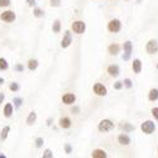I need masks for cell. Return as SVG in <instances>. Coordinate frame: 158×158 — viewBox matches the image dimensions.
I'll return each instance as SVG.
<instances>
[{
    "label": "cell",
    "mask_w": 158,
    "mask_h": 158,
    "mask_svg": "<svg viewBox=\"0 0 158 158\" xmlns=\"http://www.w3.org/2000/svg\"><path fill=\"white\" fill-rule=\"evenodd\" d=\"M156 129H157V127H156V123L153 120H146L140 124V130L147 135L153 134L156 131Z\"/></svg>",
    "instance_id": "6da1fadb"
},
{
    "label": "cell",
    "mask_w": 158,
    "mask_h": 158,
    "mask_svg": "<svg viewBox=\"0 0 158 158\" xmlns=\"http://www.w3.org/2000/svg\"><path fill=\"white\" fill-rule=\"evenodd\" d=\"M0 20L4 22V23H14L17 20V14H15V11H13V10H5L3 13H0Z\"/></svg>",
    "instance_id": "7a4b0ae2"
},
{
    "label": "cell",
    "mask_w": 158,
    "mask_h": 158,
    "mask_svg": "<svg viewBox=\"0 0 158 158\" xmlns=\"http://www.w3.org/2000/svg\"><path fill=\"white\" fill-rule=\"evenodd\" d=\"M71 31L75 34H84L86 32V23L84 20H75L71 24Z\"/></svg>",
    "instance_id": "3957f363"
},
{
    "label": "cell",
    "mask_w": 158,
    "mask_h": 158,
    "mask_svg": "<svg viewBox=\"0 0 158 158\" xmlns=\"http://www.w3.org/2000/svg\"><path fill=\"white\" fill-rule=\"evenodd\" d=\"M98 129L100 133H108V131H111L114 129V123L110 119H102V120H100Z\"/></svg>",
    "instance_id": "277c9868"
},
{
    "label": "cell",
    "mask_w": 158,
    "mask_h": 158,
    "mask_svg": "<svg viewBox=\"0 0 158 158\" xmlns=\"http://www.w3.org/2000/svg\"><path fill=\"white\" fill-rule=\"evenodd\" d=\"M122 47L124 51V55L122 56L123 61H129L131 57V52H133V43H131V41H125Z\"/></svg>",
    "instance_id": "5b68a950"
},
{
    "label": "cell",
    "mask_w": 158,
    "mask_h": 158,
    "mask_svg": "<svg viewBox=\"0 0 158 158\" xmlns=\"http://www.w3.org/2000/svg\"><path fill=\"white\" fill-rule=\"evenodd\" d=\"M108 31L110 33H119L122 31V22L119 19H111L109 23H108Z\"/></svg>",
    "instance_id": "8992f818"
},
{
    "label": "cell",
    "mask_w": 158,
    "mask_h": 158,
    "mask_svg": "<svg viewBox=\"0 0 158 158\" xmlns=\"http://www.w3.org/2000/svg\"><path fill=\"white\" fill-rule=\"evenodd\" d=\"M72 41H73V38H72V31H66L62 39H61V47L63 49L66 48H69L71 44H72Z\"/></svg>",
    "instance_id": "52a82bcc"
},
{
    "label": "cell",
    "mask_w": 158,
    "mask_h": 158,
    "mask_svg": "<svg viewBox=\"0 0 158 158\" xmlns=\"http://www.w3.org/2000/svg\"><path fill=\"white\" fill-rule=\"evenodd\" d=\"M93 91L94 94L98 95V96H106L108 95V89L105 85H102L101 82H96L94 86H93Z\"/></svg>",
    "instance_id": "ba28073f"
},
{
    "label": "cell",
    "mask_w": 158,
    "mask_h": 158,
    "mask_svg": "<svg viewBox=\"0 0 158 158\" xmlns=\"http://www.w3.org/2000/svg\"><path fill=\"white\" fill-rule=\"evenodd\" d=\"M146 52L148 55H156L158 52V42L156 39H149L146 43Z\"/></svg>",
    "instance_id": "9c48e42d"
},
{
    "label": "cell",
    "mask_w": 158,
    "mask_h": 158,
    "mask_svg": "<svg viewBox=\"0 0 158 158\" xmlns=\"http://www.w3.org/2000/svg\"><path fill=\"white\" fill-rule=\"evenodd\" d=\"M61 101H62V104L67 105V106H71V105H75V102H76V95L72 93H66L62 95Z\"/></svg>",
    "instance_id": "30bf717a"
},
{
    "label": "cell",
    "mask_w": 158,
    "mask_h": 158,
    "mask_svg": "<svg viewBox=\"0 0 158 158\" xmlns=\"http://www.w3.org/2000/svg\"><path fill=\"white\" fill-rule=\"evenodd\" d=\"M106 72H108V75L111 76V77H118V76L120 75V67H119L118 64H115V63L109 64L108 69H106Z\"/></svg>",
    "instance_id": "8fae6325"
},
{
    "label": "cell",
    "mask_w": 158,
    "mask_h": 158,
    "mask_svg": "<svg viewBox=\"0 0 158 158\" xmlns=\"http://www.w3.org/2000/svg\"><path fill=\"white\" fill-rule=\"evenodd\" d=\"M118 143H119L120 146H123V147H128L129 144L131 143V138L127 133H122V134L118 135Z\"/></svg>",
    "instance_id": "7c38bea8"
},
{
    "label": "cell",
    "mask_w": 158,
    "mask_h": 158,
    "mask_svg": "<svg viewBox=\"0 0 158 158\" xmlns=\"http://www.w3.org/2000/svg\"><path fill=\"white\" fill-rule=\"evenodd\" d=\"M3 114L5 118H11L13 114H14V104H11V102H6L4 105V108H3Z\"/></svg>",
    "instance_id": "4fadbf2b"
},
{
    "label": "cell",
    "mask_w": 158,
    "mask_h": 158,
    "mask_svg": "<svg viewBox=\"0 0 158 158\" xmlns=\"http://www.w3.org/2000/svg\"><path fill=\"white\" fill-rule=\"evenodd\" d=\"M122 48H123V47H122L119 43H111V44L108 47V53H109L110 56H118Z\"/></svg>",
    "instance_id": "5bb4252c"
},
{
    "label": "cell",
    "mask_w": 158,
    "mask_h": 158,
    "mask_svg": "<svg viewBox=\"0 0 158 158\" xmlns=\"http://www.w3.org/2000/svg\"><path fill=\"white\" fill-rule=\"evenodd\" d=\"M142 69H143V63L139 58H134L133 62H131V70H133L134 73L139 75L142 72Z\"/></svg>",
    "instance_id": "9a60e30c"
},
{
    "label": "cell",
    "mask_w": 158,
    "mask_h": 158,
    "mask_svg": "<svg viewBox=\"0 0 158 158\" xmlns=\"http://www.w3.org/2000/svg\"><path fill=\"white\" fill-rule=\"evenodd\" d=\"M72 125V122L69 116H63L58 120V127L62 128V129H70Z\"/></svg>",
    "instance_id": "2e32d148"
},
{
    "label": "cell",
    "mask_w": 158,
    "mask_h": 158,
    "mask_svg": "<svg viewBox=\"0 0 158 158\" xmlns=\"http://www.w3.org/2000/svg\"><path fill=\"white\" fill-rule=\"evenodd\" d=\"M35 122H37V113H35L34 110H32V111L28 114L27 119H25V123H27L28 127H32V125L35 124Z\"/></svg>",
    "instance_id": "e0dca14e"
},
{
    "label": "cell",
    "mask_w": 158,
    "mask_h": 158,
    "mask_svg": "<svg viewBox=\"0 0 158 158\" xmlns=\"http://www.w3.org/2000/svg\"><path fill=\"white\" fill-rule=\"evenodd\" d=\"M119 128H120L122 130H124V133H130V131H134V130H135V127L131 125V124L128 123V122H122L120 125H119Z\"/></svg>",
    "instance_id": "ac0fdd59"
},
{
    "label": "cell",
    "mask_w": 158,
    "mask_h": 158,
    "mask_svg": "<svg viewBox=\"0 0 158 158\" xmlns=\"http://www.w3.org/2000/svg\"><path fill=\"white\" fill-rule=\"evenodd\" d=\"M91 157H93V158H106L108 153L105 152L104 149L98 148V149H94L93 152H91Z\"/></svg>",
    "instance_id": "d6986e66"
},
{
    "label": "cell",
    "mask_w": 158,
    "mask_h": 158,
    "mask_svg": "<svg viewBox=\"0 0 158 158\" xmlns=\"http://www.w3.org/2000/svg\"><path fill=\"white\" fill-rule=\"evenodd\" d=\"M148 100L154 102L158 100V89L157 87H153L149 90V93H148Z\"/></svg>",
    "instance_id": "ffe728a7"
},
{
    "label": "cell",
    "mask_w": 158,
    "mask_h": 158,
    "mask_svg": "<svg viewBox=\"0 0 158 158\" xmlns=\"http://www.w3.org/2000/svg\"><path fill=\"white\" fill-rule=\"evenodd\" d=\"M38 66H39L38 60H35V58H31V60L28 61L27 67H28V70H29V71H35V70L38 69Z\"/></svg>",
    "instance_id": "44dd1931"
},
{
    "label": "cell",
    "mask_w": 158,
    "mask_h": 158,
    "mask_svg": "<svg viewBox=\"0 0 158 158\" xmlns=\"http://www.w3.org/2000/svg\"><path fill=\"white\" fill-rule=\"evenodd\" d=\"M61 27H62V25H61V20L60 19H56L55 22H53V24H52V32H53V33H60L61 32Z\"/></svg>",
    "instance_id": "7402d4cb"
},
{
    "label": "cell",
    "mask_w": 158,
    "mask_h": 158,
    "mask_svg": "<svg viewBox=\"0 0 158 158\" xmlns=\"http://www.w3.org/2000/svg\"><path fill=\"white\" fill-rule=\"evenodd\" d=\"M9 131H10V127H9V125H5V127L2 129V131H0V139L5 140V139L8 138V135H9Z\"/></svg>",
    "instance_id": "603a6c76"
},
{
    "label": "cell",
    "mask_w": 158,
    "mask_h": 158,
    "mask_svg": "<svg viewBox=\"0 0 158 158\" xmlns=\"http://www.w3.org/2000/svg\"><path fill=\"white\" fill-rule=\"evenodd\" d=\"M33 15H34L35 18H42V17H44V10L41 9V8L34 6V9H33Z\"/></svg>",
    "instance_id": "cb8c5ba5"
},
{
    "label": "cell",
    "mask_w": 158,
    "mask_h": 158,
    "mask_svg": "<svg viewBox=\"0 0 158 158\" xmlns=\"http://www.w3.org/2000/svg\"><path fill=\"white\" fill-rule=\"evenodd\" d=\"M9 69V63L4 57H0V71H6Z\"/></svg>",
    "instance_id": "d4e9b609"
},
{
    "label": "cell",
    "mask_w": 158,
    "mask_h": 158,
    "mask_svg": "<svg viewBox=\"0 0 158 158\" xmlns=\"http://www.w3.org/2000/svg\"><path fill=\"white\" fill-rule=\"evenodd\" d=\"M11 102L14 104V108H15V109H19V108L22 106V104H23V98H20V96H15L14 99H13Z\"/></svg>",
    "instance_id": "484cf974"
},
{
    "label": "cell",
    "mask_w": 158,
    "mask_h": 158,
    "mask_svg": "<svg viewBox=\"0 0 158 158\" xmlns=\"http://www.w3.org/2000/svg\"><path fill=\"white\" fill-rule=\"evenodd\" d=\"M43 144H44V139L42 138V137H38V138H35V140H34V146H35V148H42L43 147Z\"/></svg>",
    "instance_id": "4316f807"
},
{
    "label": "cell",
    "mask_w": 158,
    "mask_h": 158,
    "mask_svg": "<svg viewBox=\"0 0 158 158\" xmlns=\"http://www.w3.org/2000/svg\"><path fill=\"white\" fill-rule=\"evenodd\" d=\"M9 90L13 91V93H18V91L20 90V85H19L18 82H11V84L9 85Z\"/></svg>",
    "instance_id": "83f0119b"
},
{
    "label": "cell",
    "mask_w": 158,
    "mask_h": 158,
    "mask_svg": "<svg viewBox=\"0 0 158 158\" xmlns=\"http://www.w3.org/2000/svg\"><path fill=\"white\" fill-rule=\"evenodd\" d=\"M113 87H114V90H122L123 87H124V82L123 81H116V82H114V85H113Z\"/></svg>",
    "instance_id": "f1b7e54d"
},
{
    "label": "cell",
    "mask_w": 158,
    "mask_h": 158,
    "mask_svg": "<svg viewBox=\"0 0 158 158\" xmlns=\"http://www.w3.org/2000/svg\"><path fill=\"white\" fill-rule=\"evenodd\" d=\"M61 4H62L61 0H49V5L52 8H58V6H61Z\"/></svg>",
    "instance_id": "f546056e"
},
{
    "label": "cell",
    "mask_w": 158,
    "mask_h": 158,
    "mask_svg": "<svg viewBox=\"0 0 158 158\" xmlns=\"http://www.w3.org/2000/svg\"><path fill=\"white\" fill-rule=\"evenodd\" d=\"M124 87H127V89H131L133 87V82H131V80L130 78H124Z\"/></svg>",
    "instance_id": "4dcf8cb0"
},
{
    "label": "cell",
    "mask_w": 158,
    "mask_h": 158,
    "mask_svg": "<svg viewBox=\"0 0 158 158\" xmlns=\"http://www.w3.org/2000/svg\"><path fill=\"white\" fill-rule=\"evenodd\" d=\"M43 158H53V152H52L51 149H46L44 152H43V156H42Z\"/></svg>",
    "instance_id": "1f68e13d"
},
{
    "label": "cell",
    "mask_w": 158,
    "mask_h": 158,
    "mask_svg": "<svg viewBox=\"0 0 158 158\" xmlns=\"http://www.w3.org/2000/svg\"><path fill=\"white\" fill-rule=\"evenodd\" d=\"M151 113H152V116H153V119L158 122V106H156V108H152Z\"/></svg>",
    "instance_id": "d6a6232c"
},
{
    "label": "cell",
    "mask_w": 158,
    "mask_h": 158,
    "mask_svg": "<svg viewBox=\"0 0 158 158\" xmlns=\"http://www.w3.org/2000/svg\"><path fill=\"white\" fill-rule=\"evenodd\" d=\"M11 4V0H0V8H8Z\"/></svg>",
    "instance_id": "836d02e7"
},
{
    "label": "cell",
    "mask_w": 158,
    "mask_h": 158,
    "mask_svg": "<svg viewBox=\"0 0 158 158\" xmlns=\"http://www.w3.org/2000/svg\"><path fill=\"white\" fill-rule=\"evenodd\" d=\"M14 71L15 72H24V66L22 63H17L14 66Z\"/></svg>",
    "instance_id": "e575fe53"
},
{
    "label": "cell",
    "mask_w": 158,
    "mask_h": 158,
    "mask_svg": "<svg viewBox=\"0 0 158 158\" xmlns=\"http://www.w3.org/2000/svg\"><path fill=\"white\" fill-rule=\"evenodd\" d=\"M64 152H66V154H71L72 153V146L70 143H66L64 144Z\"/></svg>",
    "instance_id": "d590c367"
},
{
    "label": "cell",
    "mask_w": 158,
    "mask_h": 158,
    "mask_svg": "<svg viewBox=\"0 0 158 158\" xmlns=\"http://www.w3.org/2000/svg\"><path fill=\"white\" fill-rule=\"evenodd\" d=\"M25 2H27V5L31 8H34L37 4V0H25Z\"/></svg>",
    "instance_id": "8d00e7d4"
},
{
    "label": "cell",
    "mask_w": 158,
    "mask_h": 158,
    "mask_svg": "<svg viewBox=\"0 0 158 158\" xmlns=\"http://www.w3.org/2000/svg\"><path fill=\"white\" fill-rule=\"evenodd\" d=\"M4 100H5V94H4V93H0V106L3 105Z\"/></svg>",
    "instance_id": "74e56055"
},
{
    "label": "cell",
    "mask_w": 158,
    "mask_h": 158,
    "mask_svg": "<svg viewBox=\"0 0 158 158\" xmlns=\"http://www.w3.org/2000/svg\"><path fill=\"white\" fill-rule=\"evenodd\" d=\"M78 111H80V108H78V106L72 108V113H73V114H78Z\"/></svg>",
    "instance_id": "f35d334b"
},
{
    "label": "cell",
    "mask_w": 158,
    "mask_h": 158,
    "mask_svg": "<svg viewBox=\"0 0 158 158\" xmlns=\"http://www.w3.org/2000/svg\"><path fill=\"white\" fill-rule=\"evenodd\" d=\"M52 122H53V119H52V118H48V119H47V125L51 127L52 125Z\"/></svg>",
    "instance_id": "ab89813d"
},
{
    "label": "cell",
    "mask_w": 158,
    "mask_h": 158,
    "mask_svg": "<svg viewBox=\"0 0 158 158\" xmlns=\"http://www.w3.org/2000/svg\"><path fill=\"white\" fill-rule=\"evenodd\" d=\"M4 82H5V81H4V78H3V77H0V86L4 85Z\"/></svg>",
    "instance_id": "60d3db41"
},
{
    "label": "cell",
    "mask_w": 158,
    "mask_h": 158,
    "mask_svg": "<svg viewBox=\"0 0 158 158\" xmlns=\"http://www.w3.org/2000/svg\"><path fill=\"white\" fill-rule=\"evenodd\" d=\"M5 157H6V156H5V154H3V153L0 154V158H5Z\"/></svg>",
    "instance_id": "b9f144b4"
},
{
    "label": "cell",
    "mask_w": 158,
    "mask_h": 158,
    "mask_svg": "<svg viewBox=\"0 0 158 158\" xmlns=\"http://www.w3.org/2000/svg\"><path fill=\"white\" fill-rule=\"evenodd\" d=\"M124 2H130V0H124Z\"/></svg>",
    "instance_id": "7bdbcfd3"
},
{
    "label": "cell",
    "mask_w": 158,
    "mask_h": 158,
    "mask_svg": "<svg viewBox=\"0 0 158 158\" xmlns=\"http://www.w3.org/2000/svg\"><path fill=\"white\" fill-rule=\"evenodd\" d=\"M157 70H158V64H157Z\"/></svg>",
    "instance_id": "ee69618b"
},
{
    "label": "cell",
    "mask_w": 158,
    "mask_h": 158,
    "mask_svg": "<svg viewBox=\"0 0 158 158\" xmlns=\"http://www.w3.org/2000/svg\"><path fill=\"white\" fill-rule=\"evenodd\" d=\"M157 152H158V149H157Z\"/></svg>",
    "instance_id": "f6af8a7d"
}]
</instances>
